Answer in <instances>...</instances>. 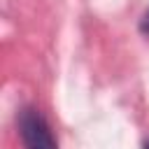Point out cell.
Instances as JSON below:
<instances>
[{
  "instance_id": "obj_1",
  "label": "cell",
  "mask_w": 149,
  "mask_h": 149,
  "mask_svg": "<svg viewBox=\"0 0 149 149\" xmlns=\"http://www.w3.org/2000/svg\"><path fill=\"white\" fill-rule=\"evenodd\" d=\"M19 133H21V140H23L26 149H58L47 119L33 107L21 109V114H19Z\"/></svg>"
},
{
  "instance_id": "obj_2",
  "label": "cell",
  "mask_w": 149,
  "mask_h": 149,
  "mask_svg": "<svg viewBox=\"0 0 149 149\" xmlns=\"http://www.w3.org/2000/svg\"><path fill=\"white\" fill-rule=\"evenodd\" d=\"M140 30L149 35V9L144 12V16H142V21H140Z\"/></svg>"
},
{
  "instance_id": "obj_3",
  "label": "cell",
  "mask_w": 149,
  "mask_h": 149,
  "mask_svg": "<svg viewBox=\"0 0 149 149\" xmlns=\"http://www.w3.org/2000/svg\"><path fill=\"white\" fill-rule=\"evenodd\" d=\"M144 149H149V144H147V147H144Z\"/></svg>"
}]
</instances>
